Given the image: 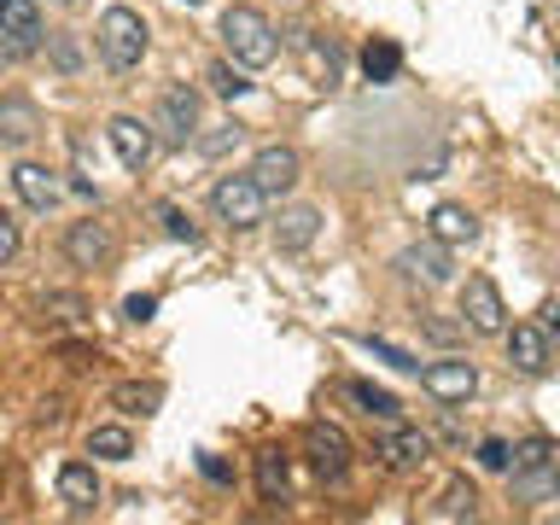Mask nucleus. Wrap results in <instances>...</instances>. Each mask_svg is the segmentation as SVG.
<instances>
[{
  "label": "nucleus",
  "mask_w": 560,
  "mask_h": 525,
  "mask_svg": "<svg viewBox=\"0 0 560 525\" xmlns=\"http://www.w3.org/2000/svg\"><path fill=\"white\" fill-rule=\"evenodd\" d=\"M112 402H117L122 415H152L158 402H164V385H117Z\"/></svg>",
  "instance_id": "obj_27"
},
{
  "label": "nucleus",
  "mask_w": 560,
  "mask_h": 525,
  "mask_svg": "<svg viewBox=\"0 0 560 525\" xmlns=\"http://www.w3.org/2000/svg\"><path fill=\"white\" fill-rule=\"evenodd\" d=\"M514 502H542V497H555L560 490V462H549V467H514Z\"/></svg>",
  "instance_id": "obj_20"
},
{
  "label": "nucleus",
  "mask_w": 560,
  "mask_h": 525,
  "mask_svg": "<svg viewBox=\"0 0 560 525\" xmlns=\"http://www.w3.org/2000/svg\"><path fill=\"white\" fill-rule=\"evenodd\" d=\"M158 135L175 140V147H187V140H199V94H192L187 82H175L158 94Z\"/></svg>",
  "instance_id": "obj_5"
},
{
  "label": "nucleus",
  "mask_w": 560,
  "mask_h": 525,
  "mask_svg": "<svg viewBox=\"0 0 560 525\" xmlns=\"http://www.w3.org/2000/svg\"><path fill=\"white\" fill-rule=\"evenodd\" d=\"M222 42H228V52H234V65H245V70L275 65V52H280L275 24L257 7H228L222 12Z\"/></svg>",
  "instance_id": "obj_2"
},
{
  "label": "nucleus",
  "mask_w": 560,
  "mask_h": 525,
  "mask_svg": "<svg viewBox=\"0 0 560 525\" xmlns=\"http://www.w3.org/2000/svg\"><path fill=\"white\" fill-rule=\"evenodd\" d=\"M210 88H217L222 100H240V94H245V88H252V82H245V77H240V70L228 65V59H217V65H210Z\"/></svg>",
  "instance_id": "obj_30"
},
{
  "label": "nucleus",
  "mask_w": 560,
  "mask_h": 525,
  "mask_svg": "<svg viewBox=\"0 0 560 525\" xmlns=\"http://www.w3.org/2000/svg\"><path fill=\"white\" fill-rule=\"evenodd\" d=\"M508 339V362L520 368V374H549V362H555V332L549 327H532V322H520V327H508L502 332Z\"/></svg>",
  "instance_id": "obj_9"
},
{
  "label": "nucleus",
  "mask_w": 560,
  "mask_h": 525,
  "mask_svg": "<svg viewBox=\"0 0 560 525\" xmlns=\"http://www.w3.org/2000/svg\"><path fill=\"white\" fill-rule=\"evenodd\" d=\"M187 7H192V0H187Z\"/></svg>",
  "instance_id": "obj_42"
},
{
  "label": "nucleus",
  "mask_w": 560,
  "mask_h": 525,
  "mask_svg": "<svg viewBox=\"0 0 560 525\" xmlns=\"http://www.w3.org/2000/svg\"><path fill=\"white\" fill-rule=\"evenodd\" d=\"M52 65H59V70H77V42H70V35H52Z\"/></svg>",
  "instance_id": "obj_37"
},
{
  "label": "nucleus",
  "mask_w": 560,
  "mask_h": 525,
  "mask_svg": "<svg viewBox=\"0 0 560 525\" xmlns=\"http://www.w3.org/2000/svg\"><path fill=\"white\" fill-rule=\"evenodd\" d=\"M420 327H427V339H438V345H455L467 332V322H438V315H432V322H420Z\"/></svg>",
  "instance_id": "obj_36"
},
{
  "label": "nucleus",
  "mask_w": 560,
  "mask_h": 525,
  "mask_svg": "<svg viewBox=\"0 0 560 525\" xmlns=\"http://www.w3.org/2000/svg\"><path fill=\"white\" fill-rule=\"evenodd\" d=\"M560 462V444H549V438H525V444H514V467H549Z\"/></svg>",
  "instance_id": "obj_29"
},
{
  "label": "nucleus",
  "mask_w": 560,
  "mask_h": 525,
  "mask_svg": "<svg viewBox=\"0 0 560 525\" xmlns=\"http://www.w3.org/2000/svg\"><path fill=\"white\" fill-rule=\"evenodd\" d=\"M397 65H402L397 42H368V47H362V70H368V82H392V77H397Z\"/></svg>",
  "instance_id": "obj_26"
},
{
  "label": "nucleus",
  "mask_w": 560,
  "mask_h": 525,
  "mask_svg": "<svg viewBox=\"0 0 560 525\" xmlns=\"http://www.w3.org/2000/svg\"><path fill=\"white\" fill-rule=\"evenodd\" d=\"M240 135H245L240 122H222L217 135H199V152H205V158H222L228 147H240Z\"/></svg>",
  "instance_id": "obj_32"
},
{
  "label": "nucleus",
  "mask_w": 560,
  "mask_h": 525,
  "mask_svg": "<svg viewBox=\"0 0 560 525\" xmlns=\"http://www.w3.org/2000/svg\"><path fill=\"white\" fill-rule=\"evenodd\" d=\"M88 455H100V462H129V455H135V432L129 427H94V432H88Z\"/></svg>",
  "instance_id": "obj_23"
},
{
  "label": "nucleus",
  "mask_w": 560,
  "mask_h": 525,
  "mask_svg": "<svg viewBox=\"0 0 560 525\" xmlns=\"http://www.w3.org/2000/svg\"><path fill=\"white\" fill-rule=\"evenodd\" d=\"M252 175L262 182V192H292L298 187V175H304V158H298L292 147H262L257 158H252Z\"/></svg>",
  "instance_id": "obj_13"
},
{
  "label": "nucleus",
  "mask_w": 560,
  "mask_h": 525,
  "mask_svg": "<svg viewBox=\"0 0 560 525\" xmlns=\"http://www.w3.org/2000/svg\"><path fill=\"white\" fill-rule=\"evenodd\" d=\"M472 514H479V490H472L467 479H450L444 497L427 508V520H472Z\"/></svg>",
  "instance_id": "obj_22"
},
{
  "label": "nucleus",
  "mask_w": 560,
  "mask_h": 525,
  "mask_svg": "<svg viewBox=\"0 0 560 525\" xmlns=\"http://www.w3.org/2000/svg\"><path fill=\"white\" fill-rule=\"evenodd\" d=\"M158 222H164V234H170V240H187V245L199 240V228H192V222H187V210H175V205L158 210Z\"/></svg>",
  "instance_id": "obj_33"
},
{
  "label": "nucleus",
  "mask_w": 560,
  "mask_h": 525,
  "mask_svg": "<svg viewBox=\"0 0 560 525\" xmlns=\"http://www.w3.org/2000/svg\"><path fill=\"white\" fill-rule=\"evenodd\" d=\"M12 192H18L30 210H42V217H47V210L59 205L65 187H59V175H52L47 164H12Z\"/></svg>",
  "instance_id": "obj_14"
},
{
  "label": "nucleus",
  "mask_w": 560,
  "mask_h": 525,
  "mask_svg": "<svg viewBox=\"0 0 560 525\" xmlns=\"http://www.w3.org/2000/svg\"><path fill=\"white\" fill-rule=\"evenodd\" d=\"M462 322L472 332H485V339H497V332H508V310H502V292L490 275H467L462 287Z\"/></svg>",
  "instance_id": "obj_4"
},
{
  "label": "nucleus",
  "mask_w": 560,
  "mask_h": 525,
  "mask_svg": "<svg viewBox=\"0 0 560 525\" xmlns=\"http://www.w3.org/2000/svg\"><path fill=\"white\" fill-rule=\"evenodd\" d=\"M42 315L52 327H82L88 322V298H77V292H47L42 298Z\"/></svg>",
  "instance_id": "obj_24"
},
{
  "label": "nucleus",
  "mask_w": 560,
  "mask_h": 525,
  "mask_svg": "<svg viewBox=\"0 0 560 525\" xmlns=\"http://www.w3.org/2000/svg\"><path fill=\"white\" fill-rule=\"evenodd\" d=\"M147 18H140L135 7H105L100 12V24H94V47H100V59L105 70H135L140 59H147Z\"/></svg>",
  "instance_id": "obj_1"
},
{
  "label": "nucleus",
  "mask_w": 560,
  "mask_h": 525,
  "mask_svg": "<svg viewBox=\"0 0 560 525\" xmlns=\"http://www.w3.org/2000/svg\"><path fill=\"white\" fill-rule=\"evenodd\" d=\"M350 397H357L368 415H380V420H397L402 415V402L385 392V385H374V380H350Z\"/></svg>",
  "instance_id": "obj_25"
},
{
  "label": "nucleus",
  "mask_w": 560,
  "mask_h": 525,
  "mask_svg": "<svg viewBox=\"0 0 560 525\" xmlns=\"http://www.w3.org/2000/svg\"><path fill=\"white\" fill-rule=\"evenodd\" d=\"M12 257H18V222L0 217V262H12Z\"/></svg>",
  "instance_id": "obj_38"
},
{
  "label": "nucleus",
  "mask_w": 560,
  "mask_h": 525,
  "mask_svg": "<svg viewBox=\"0 0 560 525\" xmlns=\"http://www.w3.org/2000/svg\"><path fill=\"white\" fill-rule=\"evenodd\" d=\"M380 462H385V467H397V472L427 467V462H432V438L420 432V427H392V432L380 438Z\"/></svg>",
  "instance_id": "obj_12"
},
{
  "label": "nucleus",
  "mask_w": 560,
  "mask_h": 525,
  "mask_svg": "<svg viewBox=\"0 0 560 525\" xmlns=\"http://www.w3.org/2000/svg\"><path fill=\"white\" fill-rule=\"evenodd\" d=\"M59 497L77 508V514H88V508L100 502V479H94V467L88 462H65L59 467Z\"/></svg>",
  "instance_id": "obj_18"
},
{
  "label": "nucleus",
  "mask_w": 560,
  "mask_h": 525,
  "mask_svg": "<svg viewBox=\"0 0 560 525\" xmlns=\"http://www.w3.org/2000/svg\"><path fill=\"white\" fill-rule=\"evenodd\" d=\"M257 490H262V502H292V472H287V455L280 450L257 455Z\"/></svg>",
  "instance_id": "obj_19"
},
{
  "label": "nucleus",
  "mask_w": 560,
  "mask_h": 525,
  "mask_svg": "<svg viewBox=\"0 0 560 525\" xmlns=\"http://www.w3.org/2000/svg\"><path fill=\"white\" fill-rule=\"evenodd\" d=\"M310 462H315L322 479H345V472H350V438H345V427L315 420V427H310Z\"/></svg>",
  "instance_id": "obj_11"
},
{
  "label": "nucleus",
  "mask_w": 560,
  "mask_h": 525,
  "mask_svg": "<svg viewBox=\"0 0 560 525\" xmlns=\"http://www.w3.org/2000/svg\"><path fill=\"white\" fill-rule=\"evenodd\" d=\"M199 467H205V479H217V485H228V479H234V472H228V462H222V455H199Z\"/></svg>",
  "instance_id": "obj_39"
},
{
  "label": "nucleus",
  "mask_w": 560,
  "mask_h": 525,
  "mask_svg": "<svg viewBox=\"0 0 560 525\" xmlns=\"http://www.w3.org/2000/svg\"><path fill=\"white\" fill-rule=\"evenodd\" d=\"M298 52H304V70L315 88H332L339 82V52H332V42H322V35H304L298 42Z\"/></svg>",
  "instance_id": "obj_21"
},
{
  "label": "nucleus",
  "mask_w": 560,
  "mask_h": 525,
  "mask_svg": "<svg viewBox=\"0 0 560 525\" xmlns=\"http://www.w3.org/2000/svg\"><path fill=\"white\" fill-rule=\"evenodd\" d=\"M122 315H129L135 327H140V322H152V315H158V298H152V292H135L129 304H122Z\"/></svg>",
  "instance_id": "obj_35"
},
{
  "label": "nucleus",
  "mask_w": 560,
  "mask_h": 525,
  "mask_svg": "<svg viewBox=\"0 0 560 525\" xmlns=\"http://www.w3.org/2000/svg\"><path fill=\"white\" fill-rule=\"evenodd\" d=\"M262 205H269V192H262V182L252 170H245V175H222V182L210 187V210H217L228 228H240V234L262 222Z\"/></svg>",
  "instance_id": "obj_3"
},
{
  "label": "nucleus",
  "mask_w": 560,
  "mask_h": 525,
  "mask_svg": "<svg viewBox=\"0 0 560 525\" xmlns=\"http://www.w3.org/2000/svg\"><path fill=\"white\" fill-rule=\"evenodd\" d=\"M112 252H117V240H112V228L105 222H70L65 228V257L77 262V269H105L112 262Z\"/></svg>",
  "instance_id": "obj_8"
},
{
  "label": "nucleus",
  "mask_w": 560,
  "mask_h": 525,
  "mask_svg": "<svg viewBox=\"0 0 560 525\" xmlns=\"http://www.w3.org/2000/svg\"><path fill=\"white\" fill-rule=\"evenodd\" d=\"M542 327H549L555 339H560V304H549V310H542Z\"/></svg>",
  "instance_id": "obj_40"
},
{
  "label": "nucleus",
  "mask_w": 560,
  "mask_h": 525,
  "mask_svg": "<svg viewBox=\"0 0 560 525\" xmlns=\"http://www.w3.org/2000/svg\"><path fill=\"white\" fill-rule=\"evenodd\" d=\"M315 234H322V210L292 205V210H280V222H275V252H304Z\"/></svg>",
  "instance_id": "obj_16"
},
{
  "label": "nucleus",
  "mask_w": 560,
  "mask_h": 525,
  "mask_svg": "<svg viewBox=\"0 0 560 525\" xmlns=\"http://www.w3.org/2000/svg\"><path fill=\"white\" fill-rule=\"evenodd\" d=\"M105 140H112V152L122 158V170H147V164H152V152H158L152 122H140V117H129V112L105 122Z\"/></svg>",
  "instance_id": "obj_7"
},
{
  "label": "nucleus",
  "mask_w": 560,
  "mask_h": 525,
  "mask_svg": "<svg viewBox=\"0 0 560 525\" xmlns=\"http://www.w3.org/2000/svg\"><path fill=\"white\" fill-rule=\"evenodd\" d=\"M427 234L444 240V245H472V240H479V217H472L467 205H438L427 217Z\"/></svg>",
  "instance_id": "obj_17"
},
{
  "label": "nucleus",
  "mask_w": 560,
  "mask_h": 525,
  "mask_svg": "<svg viewBox=\"0 0 560 525\" xmlns=\"http://www.w3.org/2000/svg\"><path fill=\"white\" fill-rule=\"evenodd\" d=\"M420 385H427L438 402H467L479 392V368L472 362H427L420 368Z\"/></svg>",
  "instance_id": "obj_10"
},
{
  "label": "nucleus",
  "mask_w": 560,
  "mask_h": 525,
  "mask_svg": "<svg viewBox=\"0 0 560 525\" xmlns=\"http://www.w3.org/2000/svg\"><path fill=\"white\" fill-rule=\"evenodd\" d=\"M479 467L508 472V467H514V444H502V438H485V444H479Z\"/></svg>",
  "instance_id": "obj_31"
},
{
  "label": "nucleus",
  "mask_w": 560,
  "mask_h": 525,
  "mask_svg": "<svg viewBox=\"0 0 560 525\" xmlns=\"http://www.w3.org/2000/svg\"><path fill=\"white\" fill-rule=\"evenodd\" d=\"M52 7H77V0H52Z\"/></svg>",
  "instance_id": "obj_41"
},
{
  "label": "nucleus",
  "mask_w": 560,
  "mask_h": 525,
  "mask_svg": "<svg viewBox=\"0 0 560 525\" xmlns=\"http://www.w3.org/2000/svg\"><path fill=\"white\" fill-rule=\"evenodd\" d=\"M0 35H7V59H30L47 35L35 0H0Z\"/></svg>",
  "instance_id": "obj_6"
},
{
  "label": "nucleus",
  "mask_w": 560,
  "mask_h": 525,
  "mask_svg": "<svg viewBox=\"0 0 560 525\" xmlns=\"http://www.w3.org/2000/svg\"><path fill=\"white\" fill-rule=\"evenodd\" d=\"M0 135H7L12 147L35 135V117H30V105H24V100H7V105H0Z\"/></svg>",
  "instance_id": "obj_28"
},
{
  "label": "nucleus",
  "mask_w": 560,
  "mask_h": 525,
  "mask_svg": "<svg viewBox=\"0 0 560 525\" xmlns=\"http://www.w3.org/2000/svg\"><path fill=\"white\" fill-rule=\"evenodd\" d=\"M397 269L420 280V287H444L450 280V245L444 240H427V245H409V252L397 257Z\"/></svg>",
  "instance_id": "obj_15"
},
{
  "label": "nucleus",
  "mask_w": 560,
  "mask_h": 525,
  "mask_svg": "<svg viewBox=\"0 0 560 525\" xmlns=\"http://www.w3.org/2000/svg\"><path fill=\"white\" fill-rule=\"evenodd\" d=\"M368 350H374L380 362H392V368H409V374H420V362L409 357V350H397V345H385V339H368Z\"/></svg>",
  "instance_id": "obj_34"
}]
</instances>
